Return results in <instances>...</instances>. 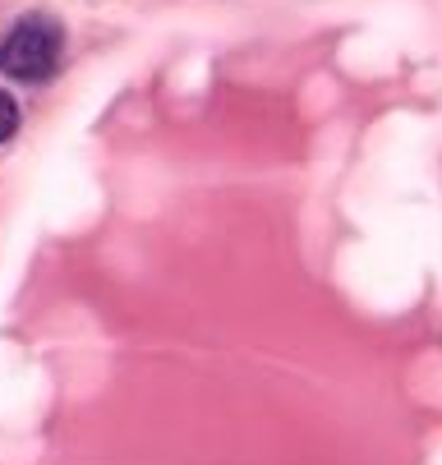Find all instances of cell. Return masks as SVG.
Here are the masks:
<instances>
[{
	"label": "cell",
	"mask_w": 442,
	"mask_h": 465,
	"mask_svg": "<svg viewBox=\"0 0 442 465\" xmlns=\"http://www.w3.org/2000/svg\"><path fill=\"white\" fill-rule=\"evenodd\" d=\"M60 42H65V33H60L55 19L28 15L24 24H15L5 33V42H0V74L19 79V84H42L60 60Z\"/></svg>",
	"instance_id": "cell-1"
},
{
	"label": "cell",
	"mask_w": 442,
	"mask_h": 465,
	"mask_svg": "<svg viewBox=\"0 0 442 465\" xmlns=\"http://www.w3.org/2000/svg\"><path fill=\"white\" fill-rule=\"evenodd\" d=\"M15 129H19V106L10 93H0V143L15 139Z\"/></svg>",
	"instance_id": "cell-2"
}]
</instances>
